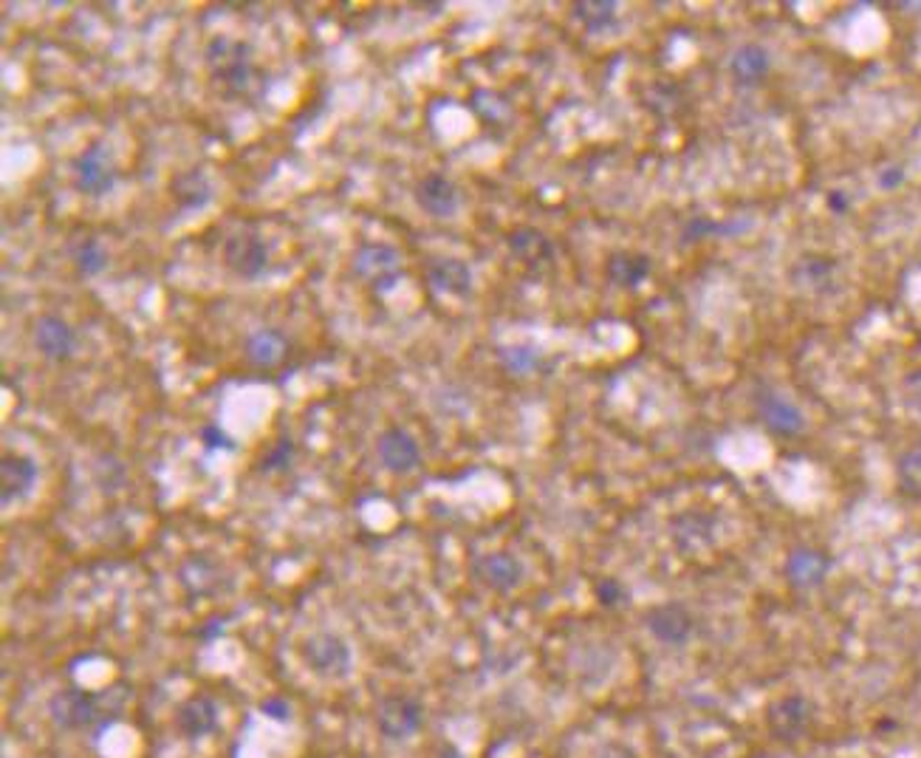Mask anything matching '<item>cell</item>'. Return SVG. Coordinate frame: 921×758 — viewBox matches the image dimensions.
<instances>
[{"label":"cell","instance_id":"cell-1","mask_svg":"<svg viewBox=\"0 0 921 758\" xmlns=\"http://www.w3.org/2000/svg\"><path fill=\"white\" fill-rule=\"evenodd\" d=\"M306 666L320 676L328 680H343L351 671V648L345 645L343 637L331 634V631H320L311 634L303 645Z\"/></svg>","mask_w":921,"mask_h":758},{"label":"cell","instance_id":"cell-2","mask_svg":"<svg viewBox=\"0 0 921 758\" xmlns=\"http://www.w3.org/2000/svg\"><path fill=\"white\" fill-rule=\"evenodd\" d=\"M755 411L769 431L781 433V436H795L806 427V417H802L800 408L772 388H760L755 394Z\"/></svg>","mask_w":921,"mask_h":758},{"label":"cell","instance_id":"cell-3","mask_svg":"<svg viewBox=\"0 0 921 758\" xmlns=\"http://www.w3.org/2000/svg\"><path fill=\"white\" fill-rule=\"evenodd\" d=\"M424 710L422 705L410 696H385L379 701V710H376V724L385 733L387 738L401 742V738H410L415 730L422 728Z\"/></svg>","mask_w":921,"mask_h":758},{"label":"cell","instance_id":"cell-4","mask_svg":"<svg viewBox=\"0 0 921 758\" xmlns=\"http://www.w3.org/2000/svg\"><path fill=\"white\" fill-rule=\"evenodd\" d=\"M224 261L235 275L254 281V277L266 270L269 249L266 244H263V238H258V235H233V238H226L224 244Z\"/></svg>","mask_w":921,"mask_h":758},{"label":"cell","instance_id":"cell-5","mask_svg":"<svg viewBox=\"0 0 921 758\" xmlns=\"http://www.w3.org/2000/svg\"><path fill=\"white\" fill-rule=\"evenodd\" d=\"M647 629L661 643L684 645L693 637L696 620L679 602H664V606H656V609L647 611Z\"/></svg>","mask_w":921,"mask_h":758},{"label":"cell","instance_id":"cell-6","mask_svg":"<svg viewBox=\"0 0 921 758\" xmlns=\"http://www.w3.org/2000/svg\"><path fill=\"white\" fill-rule=\"evenodd\" d=\"M415 204L433 219H452L458 213L461 196H458V187L450 178L441 176V173H430L415 185Z\"/></svg>","mask_w":921,"mask_h":758},{"label":"cell","instance_id":"cell-7","mask_svg":"<svg viewBox=\"0 0 921 758\" xmlns=\"http://www.w3.org/2000/svg\"><path fill=\"white\" fill-rule=\"evenodd\" d=\"M379 459L390 473H410V470L419 468L422 461V450H419V442L410 436L405 427H387L379 436Z\"/></svg>","mask_w":921,"mask_h":758},{"label":"cell","instance_id":"cell-8","mask_svg":"<svg viewBox=\"0 0 921 758\" xmlns=\"http://www.w3.org/2000/svg\"><path fill=\"white\" fill-rule=\"evenodd\" d=\"M353 266H357L359 275L373 277L376 289H394L399 252L394 247H385V244H365V247L357 249Z\"/></svg>","mask_w":921,"mask_h":758},{"label":"cell","instance_id":"cell-9","mask_svg":"<svg viewBox=\"0 0 921 758\" xmlns=\"http://www.w3.org/2000/svg\"><path fill=\"white\" fill-rule=\"evenodd\" d=\"M97 716V696L85 691H63L51 699V719L65 730L88 728Z\"/></svg>","mask_w":921,"mask_h":758},{"label":"cell","instance_id":"cell-10","mask_svg":"<svg viewBox=\"0 0 921 758\" xmlns=\"http://www.w3.org/2000/svg\"><path fill=\"white\" fill-rule=\"evenodd\" d=\"M475 574L495 592H512L523 581L521 560L509 552H489L475 560Z\"/></svg>","mask_w":921,"mask_h":758},{"label":"cell","instance_id":"cell-11","mask_svg":"<svg viewBox=\"0 0 921 758\" xmlns=\"http://www.w3.org/2000/svg\"><path fill=\"white\" fill-rule=\"evenodd\" d=\"M74 173H77V187L88 196H105L113 190V182H116V173L99 148L85 150L83 157L74 162Z\"/></svg>","mask_w":921,"mask_h":758},{"label":"cell","instance_id":"cell-12","mask_svg":"<svg viewBox=\"0 0 921 758\" xmlns=\"http://www.w3.org/2000/svg\"><path fill=\"white\" fill-rule=\"evenodd\" d=\"M430 286L450 298H466L472 291V270L458 258H436L427 266Z\"/></svg>","mask_w":921,"mask_h":758},{"label":"cell","instance_id":"cell-13","mask_svg":"<svg viewBox=\"0 0 921 758\" xmlns=\"http://www.w3.org/2000/svg\"><path fill=\"white\" fill-rule=\"evenodd\" d=\"M35 343L42 357H49V360H69L71 351H74V332H71V326L63 318L42 314V318L37 320Z\"/></svg>","mask_w":921,"mask_h":758},{"label":"cell","instance_id":"cell-14","mask_svg":"<svg viewBox=\"0 0 921 758\" xmlns=\"http://www.w3.org/2000/svg\"><path fill=\"white\" fill-rule=\"evenodd\" d=\"M0 473H3V487H0V501H3V507L26 498L37 482V464L32 459H26V456H7Z\"/></svg>","mask_w":921,"mask_h":758},{"label":"cell","instance_id":"cell-15","mask_svg":"<svg viewBox=\"0 0 921 758\" xmlns=\"http://www.w3.org/2000/svg\"><path fill=\"white\" fill-rule=\"evenodd\" d=\"M829 558H825L823 552H817V549H797V552H792V558L786 560L788 581L797 588L820 586L825 574H829Z\"/></svg>","mask_w":921,"mask_h":758},{"label":"cell","instance_id":"cell-16","mask_svg":"<svg viewBox=\"0 0 921 758\" xmlns=\"http://www.w3.org/2000/svg\"><path fill=\"white\" fill-rule=\"evenodd\" d=\"M606 272L611 284L622 286V289H636L650 275V258L642 256V252H613L608 258Z\"/></svg>","mask_w":921,"mask_h":758},{"label":"cell","instance_id":"cell-17","mask_svg":"<svg viewBox=\"0 0 921 758\" xmlns=\"http://www.w3.org/2000/svg\"><path fill=\"white\" fill-rule=\"evenodd\" d=\"M769 69H772V58H769V51L758 44L740 46V49L732 54L730 72L738 83H749V86L760 83V79L769 74Z\"/></svg>","mask_w":921,"mask_h":758},{"label":"cell","instance_id":"cell-18","mask_svg":"<svg viewBox=\"0 0 921 758\" xmlns=\"http://www.w3.org/2000/svg\"><path fill=\"white\" fill-rule=\"evenodd\" d=\"M178 728L187 733L190 738L207 736L210 730L219 728V708L215 701L207 699V696H196L178 710Z\"/></svg>","mask_w":921,"mask_h":758},{"label":"cell","instance_id":"cell-19","mask_svg":"<svg viewBox=\"0 0 921 758\" xmlns=\"http://www.w3.org/2000/svg\"><path fill=\"white\" fill-rule=\"evenodd\" d=\"M509 249H512L514 256L521 258V261H526V263L549 261V258H551L549 238H546L543 233H537V229H532V227L514 229V233L509 235Z\"/></svg>","mask_w":921,"mask_h":758},{"label":"cell","instance_id":"cell-20","mask_svg":"<svg viewBox=\"0 0 921 758\" xmlns=\"http://www.w3.org/2000/svg\"><path fill=\"white\" fill-rule=\"evenodd\" d=\"M173 196H176L182 210H201L210 201V185H207L204 173H184L173 182Z\"/></svg>","mask_w":921,"mask_h":758},{"label":"cell","instance_id":"cell-21","mask_svg":"<svg viewBox=\"0 0 921 758\" xmlns=\"http://www.w3.org/2000/svg\"><path fill=\"white\" fill-rule=\"evenodd\" d=\"M283 351H286V343H283L281 334L272 332V328H263V332L252 334L247 343V357L254 365H261V369L275 365L283 357Z\"/></svg>","mask_w":921,"mask_h":758},{"label":"cell","instance_id":"cell-22","mask_svg":"<svg viewBox=\"0 0 921 758\" xmlns=\"http://www.w3.org/2000/svg\"><path fill=\"white\" fill-rule=\"evenodd\" d=\"M772 724L777 733H783V736H792V733H800L806 724H809V705L802 699H783L777 708L772 710Z\"/></svg>","mask_w":921,"mask_h":758},{"label":"cell","instance_id":"cell-23","mask_svg":"<svg viewBox=\"0 0 921 758\" xmlns=\"http://www.w3.org/2000/svg\"><path fill=\"white\" fill-rule=\"evenodd\" d=\"M221 49V69H215V77H221L226 83V86H233L235 91H244L249 83V63L247 58H244V46H240L238 54H226L229 51V46H226V40H219L215 44Z\"/></svg>","mask_w":921,"mask_h":758},{"label":"cell","instance_id":"cell-24","mask_svg":"<svg viewBox=\"0 0 921 758\" xmlns=\"http://www.w3.org/2000/svg\"><path fill=\"white\" fill-rule=\"evenodd\" d=\"M574 15L580 17L588 32H606L617 17V3L611 0H588V3H577Z\"/></svg>","mask_w":921,"mask_h":758},{"label":"cell","instance_id":"cell-25","mask_svg":"<svg viewBox=\"0 0 921 758\" xmlns=\"http://www.w3.org/2000/svg\"><path fill=\"white\" fill-rule=\"evenodd\" d=\"M74 263H77V270L83 275H99L108 266V252L102 249V244L88 238V241H83L74 249Z\"/></svg>","mask_w":921,"mask_h":758},{"label":"cell","instance_id":"cell-26","mask_svg":"<svg viewBox=\"0 0 921 758\" xmlns=\"http://www.w3.org/2000/svg\"><path fill=\"white\" fill-rule=\"evenodd\" d=\"M500 360L509 371H518V374L532 371L537 365V355L532 348H500Z\"/></svg>","mask_w":921,"mask_h":758},{"label":"cell","instance_id":"cell-27","mask_svg":"<svg viewBox=\"0 0 921 758\" xmlns=\"http://www.w3.org/2000/svg\"><path fill=\"white\" fill-rule=\"evenodd\" d=\"M899 475L901 484L908 489H921V450H910L908 456H901Z\"/></svg>","mask_w":921,"mask_h":758},{"label":"cell","instance_id":"cell-28","mask_svg":"<svg viewBox=\"0 0 921 758\" xmlns=\"http://www.w3.org/2000/svg\"><path fill=\"white\" fill-rule=\"evenodd\" d=\"M291 453H295V445H291V439H281L272 453L263 456L261 470H266V473H272V470H283L291 461Z\"/></svg>","mask_w":921,"mask_h":758},{"label":"cell","instance_id":"cell-29","mask_svg":"<svg viewBox=\"0 0 921 758\" xmlns=\"http://www.w3.org/2000/svg\"><path fill=\"white\" fill-rule=\"evenodd\" d=\"M597 600L602 602V606H619V602L625 600V588H622L619 581H613V577H606V581L597 583Z\"/></svg>","mask_w":921,"mask_h":758},{"label":"cell","instance_id":"cell-30","mask_svg":"<svg viewBox=\"0 0 921 758\" xmlns=\"http://www.w3.org/2000/svg\"><path fill=\"white\" fill-rule=\"evenodd\" d=\"M905 399L913 411L921 413V369L908 374V380H905Z\"/></svg>","mask_w":921,"mask_h":758},{"label":"cell","instance_id":"cell-31","mask_svg":"<svg viewBox=\"0 0 921 758\" xmlns=\"http://www.w3.org/2000/svg\"><path fill=\"white\" fill-rule=\"evenodd\" d=\"M261 710L266 716H272V719H277V722H289L291 719V705L286 699H266L261 705Z\"/></svg>","mask_w":921,"mask_h":758},{"label":"cell","instance_id":"cell-32","mask_svg":"<svg viewBox=\"0 0 921 758\" xmlns=\"http://www.w3.org/2000/svg\"><path fill=\"white\" fill-rule=\"evenodd\" d=\"M201 436H204L207 447H224V450H233V442H229V436H226L224 431H219L215 425L204 427V431H201Z\"/></svg>","mask_w":921,"mask_h":758},{"label":"cell","instance_id":"cell-33","mask_svg":"<svg viewBox=\"0 0 921 758\" xmlns=\"http://www.w3.org/2000/svg\"><path fill=\"white\" fill-rule=\"evenodd\" d=\"M599 758H636L633 756L631 750H627V747H608L606 753H602V756Z\"/></svg>","mask_w":921,"mask_h":758},{"label":"cell","instance_id":"cell-34","mask_svg":"<svg viewBox=\"0 0 921 758\" xmlns=\"http://www.w3.org/2000/svg\"><path fill=\"white\" fill-rule=\"evenodd\" d=\"M441 758H461V756H458V753H456V750H447V753H444V756H441Z\"/></svg>","mask_w":921,"mask_h":758}]
</instances>
